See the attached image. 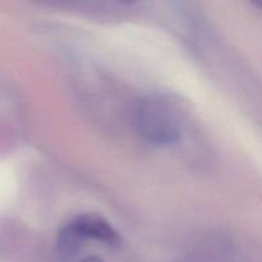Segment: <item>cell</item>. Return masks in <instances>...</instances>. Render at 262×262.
<instances>
[{
    "label": "cell",
    "mask_w": 262,
    "mask_h": 262,
    "mask_svg": "<svg viewBox=\"0 0 262 262\" xmlns=\"http://www.w3.org/2000/svg\"><path fill=\"white\" fill-rule=\"evenodd\" d=\"M179 262H239L237 246L223 234L201 239Z\"/></svg>",
    "instance_id": "obj_3"
},
{
    "label": "cell",
    "mask_w": 262,
    "mask_h": 262,
    "mask_svg": "<svg viewBox=\"0 0 262 262\" xmlns=\"http://www.w3.org/2000/svg\"><path fill=\"white\" fill-rule=\"evenodd\" d=\"M81 262H104V261L99 257H89V258H84V260Z\"/></svg>",
    "instance_id": "obj_4"
},
{
    "label": "cell",
    "mask_w": 262,
    "mask_h": 262,
    "mask_svg": "<svg viewBox=\"0 0 262 262\" xmlns=\"http://www.w3.org/2000/svg\"><path fill=\"white\" fill-rule=\"evenodd\" d=\"M89 241L117 245L119 234L106 219L99 214H79L60 229L56 239V255L60 261H68L79 252Z\"/></svg>",
    "instance_id": "obj_2"
},
{
    "label": "cell",
    "mask_w": 262,
    "mask_h": 262,
    "mask_svg": "<svg viewBox=\"0 0 262 262\" xmlns=\"http://www.w3.org/2000/svg\"><path fill=\"white\" fill-rule=\"evenodd\" d=\"M135 127L146 142L168 146L181 137L182 120L177 107L168 99L147 96L136 107Z\"/></svg>",
    "instance_id": "obj_1"
}]
</instances>
